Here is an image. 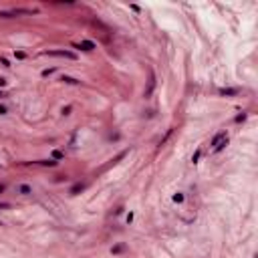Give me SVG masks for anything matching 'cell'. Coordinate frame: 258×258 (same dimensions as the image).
Segmentation results:
<instances>
[{
  "label": "cell",
  "instance_id": "obj_1",
  "mask_svg": "<svg viewBox=\"0 0 258 258\" xmlns=\"http://www.w3.org/2000/svg\"><path fill=\"white\" fill-rule=\"evenodd\" d=\"M226 143H228V133H226V131H220V133H216V135H214V139H212L214 151H222Z\"/></svg>",
  "mask_w": 258,
  "mask_h": 258
},
{
  "label": "cell",
  "instance_id": "obj_2",
  "mask_svg": "<svg viewBox=\"0 0 258 258\" xmlns=\"http://www.w3.org/2000/svg\"><path fill=\"white\" fill-rule=\"evenodd\" d=\"M48 57H63V59H77L75 52H69V50H48L46 52Z\"/></svg>",
  "mask_w": 258,
  "mask_h": 258
},
{
  "label": "cell",
  "instance_id": "obj_3",
  "mask_svg": "<svg viewBox=\"0 0 258 258\" xmlns=\"http://www.w3.org/2000/svg\"><path fill=\"white\" fill-rule=\"evenodd\" d=\"M75 46H77V48H81V50H87V52H89V50H93V48H95V43H91V41H81V43L75 44Z\"/></svg>",
  "mask_w": 258,
  "mask_h": 258
},
{
  "label": "cell",
  "instance_id": "obj_4",
  "mask_svg": "<svg viewBox=\"0 0 258 258\" xmlns=\"http://www.w3.org/2000/svg\"><path fill=\"white\" fill-rule=\"evenodd\" d=\"M18 192H20L22 196H28V194H32V188H30V186H26V183H22V186L18 188Z\"/></svg>",
  "mask_w": 258,
  "mask_h": 258
},
{
  "label": "cell",
  "instance_id": "obj_5",
  "mask_svg": "<svg viewBox=\"0 0 258 258\" xmlns=\"http://www.w3.org/2000/svg\"><path fill=\"white\" fill-rule=\"evenodd\" d=\"M153 87H155V77L151 75V79H149V87H147V91H145V97H149V95H151V91H153Z\"/></svg>",
  "mask_w": 258,
  "mask_h": 258
},
{
  "label": "cell",
  "instance_id": "obj_6",
  "mask_svg": "<svg viewBox=\"0 0 258 258\" xmlns=\"http://www.w3.org/2000/svg\"><path fill=\"white\" fill-rule=\"evenodd\" d=\"M220 95H238V89H220Z\"/></svg>",
  "mask_w": 258,
  "mask_h": 258
},
{
  "label": "cell",
  "instance_id": "obj_7",
  "mask_svg": "<svg viewBox=\"0 0 258 258\" xmlns=\"http://www.w3.org/2000/svg\"><path fill=\"white\" fill-rule=\"evenodd\" d=\"M61 81H65V83H69V85H77V83H79L77 79H73V77H67V75H65V77H63Z\"/></svg>",
  "mask_w": 258,
  "mask_h": 258
},
{
  "label": "cell",
  "instance_id": "obj_8",
  "mask_svg": "<svg viewBox=\"0 0 258 258\" xmlns=\"http://www.w3.org/2000/svg\"><path fill=\"white\" fill-rule=\"evenodd\" d=\"M83 188H85V186H83V183H75V186H73V188H71V194H79V192H81V190H83Z\"/></svg>",
  "mask_w": 258,
  "mask_h": 258
},
{
  "label": "cell",
  "instance_id": "obj_9",
  "mask_svg": "<svg viewBox=\"0 0 258 258\" xmlns=\"http://www.w3.org/2000/svg\"><path fill=\"white\" fill-rule=\"evenodd\" d=\"M173 202H175V204H181V202H183V194H179V192L173 194Z\"/></svg>",
  "mask_w": 258,
  "mask_h": 258
},
{
  "label": "cell",
  "instance_id": "obj_10",
  "mask_svg": "<svg viewBox=\"0 0 258 258\" xmlns=\"http://www.w3.org/2000/svg\"><path fill=\"white\" fill-rule=\"evenodd\" d=\"M41 166H57V161H52V159H44V161H41Z\"/></svg>",
  "mask_w": 258,
  "mask_h": 258
},
{
  "label": "cell",
  "instance_id": "obj_11",
  "mask_svg": "<svg viewBox=\"0 0 258 258\" xmlns=\"http://www.w3.org/2000/svg\"><path fill=\"white\" fill-rule=\"evenodd\" d=\"M123 248H125V246H115V248H113V254H119V252H123Z\"/></svg>",
  "mask_w": 258,
  "mask_h": 258
},
{
  "label": "cell",
  "instance_id": "obj_12",
  "mask_svg": "<svg viewBox=\"0 0 258 258\" xmlns=\"http://www.w3.org/2000/svg\"><path fill=\"white\" fill-rule=\"evenodd\" d=\"M54 73V69H46V71H43V77H48V75H52Z\"/></svg>",
  "mask_w": 258,
  "mask_h": 258
},
{
  "label": "cell",
  "instance_id": "obj_13",
  "mask_svg": "<svg viewBox=\"0 0 258 258\" xmlns=\"http://www.w3.org/2000/svg\"><path fill=\"white\" fill-rule=\"evenodd\" d=\"M52 157H54V159H61L63 153H61V151H52Z\"/></svg>",
  "mask_w": 258,
  "mask_h": 258
},
{
  "label": "cell",
  "instance_id": "obj_14",
  "mask_svg": "<svg viewBox=\"0 0 258 258\" xmlns=\"http://www.w3.org/2000/svg\"><path fill=\"white\" fill-rule=\"evenodd\" d=\"M198 159H200V151H196V153H194V157H192V161H194V163H196V161H198Z\"/></svg>",
  "mask_w": 258,
  "mask_h": 258
},
{
  "label": "cell",
  "instance_id": "obj_15",
  "mask_svg": "<svg viewBox=\"0 0 258 258\" xmlns=\"http://www.w3.org/2000/svg\"><path fill=\"white\" fill-rule=\"evenodd\" d=\"M6 113H8V109H6L4 105H0V115H6Z\"/></svg>",
  "mask_w": 258,
  "mask_h": 258
},
{
  "label": "cell",
  "instance_id": "obj_16",
  "mask_svg": "<svg viewBox=\"0 0 258 258\" xmlns=\"http://www.w3.org/2000/svg\"><path fill=\"white\" fill-rule=\"evenodd\" d=\"M0 63H2V67H10V63H8L6 59H0Z\"/></svg>",
  "mask_w": 258,
  "mask_h": 258
},
{
  "label": "cell",
  "instance_id": "obj_17",
  "mask_svg": "<svg viewBox=\"0 0 258 258\" xmlns=\"http://www.w3.org/2000/svg\"><path fill=\"white\" fill-rule=\"evenodd\" d=\"M6 83H8V81H6L4 77H0V87H6Z\"/></svg>",
  "mask_w": 258,
  "mask_h": 258
},
{
  "label": "cell",
  "instance_id": "obj_18",
  "mask_svg": "<svg viewBox=\"0 0 258 258\" xmlns=\"http://www.w3.org/2000/svg\"><path fill=\"white\" fill-rule=\"evenodd\" d=\"M2 192H4V186H2V183H0V194H2Z\"/></svg>",
  "mask_w": 258,
  "mask_h": 258
},
{
  "label": "cell",
  "instance_id": "obj_19",
  "mask_svg": "<svg viewBox=\"0 0 258 258\" xmlns=\"http://www.w3.org/2000/svg\"><path fill=\"white\" fill-rule=\"evenodd\" d=\"M2 97H4V93H2V91H0V99H2Z\"/></svg>",
  "mask_w": 258,
  "mask_h": 258
}]
</instances>
